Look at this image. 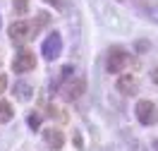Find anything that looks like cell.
<instances>
[{"label":"cell","mask_w":158,"mask_h":151,"mask_svg":"<svg viewBox=\"0 0 158 151\" xmlns=\"http://www.w3.org/2000/svg\"><path fill=\"white\" fill-rule=\"evenodd\" d=\"M48 22H50L48 12H39L34 19H19V22H15L10 29H7V34H10V39L15 41V43L31 41V39H36V34H39L43 27H48Z\"/></svg>","instance_id":"cell-1"},{"label":"cell","mask_w":158,"mask_h":151,"mask_svg":"<svg viewBox=\"0 0 158 151\" xmlns=\"http://www.w3.org/2000/svg\"><path fill=\"white\" fill-rule=\"evenodd\" d=\"M129 62H132V58H129V53L125 48H110L108 50V58H106V70L110 72V74H118V72H122L125 67H127Z\"/></svg>","instance_id":"cell-2"},{"label":"cell","mask_w":158,"mask_h":151,"mask_svg":"<svg viewBox=\"0 0 158 151\" xmlns=\"http://www.w3.org/2000/svg\"><path fill=\"white\" fill-rule=\"evenodd\" d=\"M134 115H137V120L141 125H156L158 122V108L156 103H151V101H137V106H134Z\"/></svg>","instance_id":"cell-3"},{"label":"cell","mask_w":158,"mask_h":151,"mask_svg":"<svg viewBox=\"0 0 158 151\" xmlns=\"http://www.w3.org/2000/svg\"><path fill=\"white\" fill-rule=\"evenodd\" d=\"M60 50H62V39L58 31H50L48 39H43V43H41V55L48 62H53L55 58H60Z\"/></svg>","instance_id":"cell-4"},{"label":"cell","mask_w":158,"mask_h":151,"mask_svg":"<svg viewBox=\"0 0 158 151\" xmlns=\"http://www.w3.org/2000/svg\"><path fill=\"white\" fill-rule=\"evenodd\" d=\"M84 91H86V79L77 74V77H72L69 82H62V91L60 94H62L65 101H77Z\"/></svg>","instance_id":"cell-5"},{"label":"cell","mask_w":158,"mask_h":151,"mask_svg":"<svg viewBox=\"0 0 158 151\" xmlns=\"http://www.w3.org/2000/svg\"><path fill=\"white\" fill-rule=\"evenodd\" d=\"M34 67H36V55L31 50H22V53H17V58L12 60V70L17 72V74L31 72Z\"/></svg>","instance_id":"cell-6"},{"label":"cell","mask_w":158,"mask_h":151,"mask_svg":"<svg viewBox=\"0 0 158 151\" xmlns=\"http://www.w3.org/2000/svg\"><path fill=\"white\" fill-rule=\"evenodd\" d=\"M137 89H139V84H137V77H134V74H122V77H118V91L122 96H134Z\"/></svg>","instance_id":"cell-7"},{"label":"cell","mask_w":158,"mask_h":151,"mask_svg":"<svg viewBox=\"0 0 158 151\" xmlns=\"http://www.w3.org/2000/svg\"><path fill=\"white\" fill-rule=\"evenodd\" d=\"M43 141L48 144V149L58 151V149H62L65 137H62V132H60V130H55V127H48V130H43Z\"/></svg>","instance_id":"cell-8"},{"label":"cell","mask_w":158,"mask_h":151,"mask_svg":"<svg viewBox=\"0 0 158 151\" xmlns=\"http://www.w3.org/2000/svg\"><path fill=\"white\" fill-rule=\"evenodd\" d=\"M137 5L146 12L148 22H156L158 24V0H137Z\"/></svg>","instance_id":"cell-9"},{"label":"cell","mask_w":158,"mask_h":151,"mask_svg":"<svg viewBox=\"0 0 158 151\" xmlns=\"http://www.w3.org/2000/svg\"><path fill=\"white\" fill-rule=\"evenodd\" d=\"M12 94H15L19 101H29L31 96H34V89H31L29 82H22V79H19L15 86H12Z\"/></svg>","instance_id":"cell-10"},{"label":"cell","mask_w":158,"mask_h":151,"mask_svg":"<svg viewBox=\"0 0 158 151\" xmlns=\"http://www.w3.org/2000/svg\"><path fill=\"white\" fill-rule=\"evenodd\" d=\"M12 115H15V111H12L10 101H0V125L10 122V120H12Z\"/></svg>","instance_id":"cell-11"},{"label":"cell","mask_w":158,"mask_h":151,"mask_svg":"<svg viewBox=\"0 0 158 151\" xmlns=\"http://www.w3.org/2000/svg\"><path fill=\"white\" fill-rule=\"evenodd\" d=\"M12 5H15L17 15H27V10H29V0H12Z\"/></svg>","instance_id":"cell-12"},{"label":"cell","mask_w":158,"mask_h":151,"mask_svg":"<svg viewBox=\"0 0 158 151\" xmlns=\"http://www.w3.org/2000/svg\"><path fill=\"white\" fill-rule=\"evenodd\" d=\"M29 127L31 130H41V115L39 113H29Z\"/></svg>","instance_id":"cell-13"},{"label":"cell","mask_w":158,"mask_h":151,"mask_svg":"<svg viewBox=\"0 0 158 151\" xmlns=\"http://www.w3.org/2000/svg\"><path fill=\"white\" fill-rule=\"evenodd\" d=\"M5 86H7V77H5V74H0V94L5 91Z\"/></svg>","instance_id":"cell-14"},{"label":"cell","mask_w":158,"mask_h":151,"mask_svg":"<svg viewBox=\"0 0 158 151\" xmlns=\"http://www.w3.org/2000/svg\"><path fill=\"white\" fill-rule=\"evenodd\" d=\"M46 2H48V5H53V7H58V10L62 7V0H46Z\"/></svg>","instance_id":"cell-15"},{"label":"cell","mask_w":158,"mask_h":151,"mask_svg":"<svg viewBox=\"0 0 158 151\" xmlns=\"http://www.w3.org/2000/svg\"><path fill=\"white\" fill-rule=\"evenodd\" d=\"M137 50H141V53H144V50H148V43H146V41H141V43L137 46Z\"/></svg>","instance_id":"cell-16"},{"label":"cell","mask_w":158,"mask_h":151,"mask_svg":"<svg viewBox=\"0 0 158 151\" xmlns=\"http://www.w3.org/2000/svg\"><path fill=\"white\" fill-rule=\"evenodd\" d=\"M151 79H153V84H158V70H156V67L151 70Z\"/></svg>","instance_id":"cell-17"},{"label":"cell","mask_w":158,"mask_h":151,"mask_svg":"<svg viewBox=\"0 0 158 151\" xmlns=\"http://www.w3.org/2000/svg\"><path fill=\"white\" fill-rule=\"evenodd\" d=\"M153 151H158V139H156V141H153Z\"/></svg>","instance_id":"cell-18"},{"label":"cell","mask_w":158,"mask_h":151,"mask_svg":"<svg viewBox=\"0 0 158 151\" xmlns=\"http://www.w3.org/2000/svg\"><path fill=\"white\" fill-rule=\"evenodd\" d=\"M0 27H2V22H0Z\"/></svg>","instance_id":"cell-19"}]
</instances>
